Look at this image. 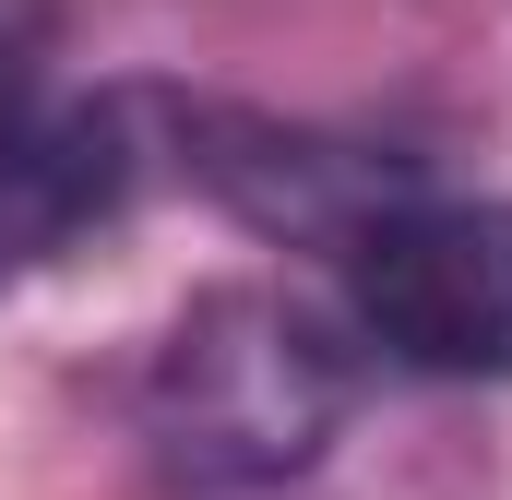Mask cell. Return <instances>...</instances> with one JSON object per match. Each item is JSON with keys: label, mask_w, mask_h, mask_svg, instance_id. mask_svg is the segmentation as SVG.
<instances>
[{"label": "cell", "mask_w": 512, "mask_h": 500, "mask_svg": "<svg viewBox=\"0 0 512 500\" xmlns=\"http://www.w3.org/2000/svg\"><path fill=\"white\" fill-rule=\"evenodd\" d=\"M346 405H358L346 334L274 286H203L143 358V441L203 500L310 477L346 441Z\"/></svg>", "instance_id": "cell-1"}, {"label": "cell", "mask_w": 512, "mask_h": 500, "mask_svg": "<svg viewBox=\"0 0 512 500\" xmlns=\"http://www.w3.org/2000/svg\"><path fill=\"white\" fill-rule=\"evenodd\" d=\"M346 262V322L417 381H512V203L405 191L370 215Z\"/></svg>", "instance_id": "cell-2"}, {"label": "cell", "mask_w": 512, "mask_h": 500, "mask_svg": "<svg viewBox=\"0 0 512 500\" xmlns=\"http://www.w3.org/2000/svg\"><path fill=\"white\" fill-rule=\"evenodd\" d=\"M155 120H167V155L203 203H227L251 239H286V250H346L370 215H393L417 191V155L322 120H274V108H227V96H167Z\"/></svg>", "instance_id": "cell-3"}, {"label": "cell", "mask_w": 512, "mask_h": 500, "mask_svg": "<svg viewBox=\"0 0 512 500\" xmlns=\"http://www.w3.org/2000/svg\"><path fill=\"white\" fill-rule=\"evenodd\" d=\"M143 167L131 143V108H84V96H48V72H12L0 84V286H24L36 262L108 227Z\"/></svg>", "instance_id": "cell-4"}, {"label": "cell", "mask_w": 512, "mask_h": 500, "mask_svg": "<svg viewBox=\"0 0 512 500\" xmlns=\"http://www.w3.org/2000/svg\"><path fill=\"white\" fill-rule=\"evenodd\" d=\"M12 72H36V12H24V0H0V84H12Z\"/></svg>", "instance_id": "cell-5"}]
</instances>
